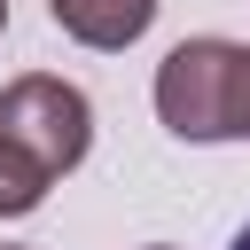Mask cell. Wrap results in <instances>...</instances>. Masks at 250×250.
Segmentation results:
<instances>
[{"label":"cell","mask_w":250,"mask_h":250,"mask_svg":"<svg viewBox=\"0 0 250 250\" xmlns=\"http://www.w3.org/2000/svg\"><path fill=\"white\" fill-rule=\"evenodd\" d=\"M156 117L172 141H250V47L180 39L156 62Z\"/></svg>","instance_id":"cell-1"},{"label":"cell","mask_w":250,"mask_h":250,"mask_svg":"<svg viewBox=\"0 0 250 250\" xmlns=\"http://www.w3.org/2000/svg\"><path fill=\"white\" fill-rule=\"evenodd\" d=\"M86 148H94V102H86L70 78L23 70V78L0 86V156H8V164H23L31 180L55 188L62 172L86 164Z\"/></svg>","instance_id":"cell-2"},{"label":"cell","mask_w":250,"mask_h":250,"mask_svg":"<svg viewBox=\"0 0 250 250\" xmlns=\"http://www.w3.org/2000/svg\"><path fill=\"white\" fill-rule=\"evenodd\" d=\"M156 8H164V0H47L55 31H62V39H78V47H94V55L133 47V39L156 23Z\"/></svg>","instance_id":"cell-3"},{"label":"cell","mask_w":250,"mask_h":250,"mask_svg":"<svg viewBox=\"0 0 250 250\" xmlns=\"http://www.w3.org/2000/svg\"><path fill=\"white\" fill-rule=\"evenodd\" d=\"M39 203H47V180H31L23 164L0 156V219H23V211H39Z\"/></svg>","instance_id":"cell-4"},{"label":"cell","mask_w":250,"mask_h":250,"mask_svg":"<svg viewBox=\"0 0 250 250\" xmlns=\"http://www.w3.org/2000/svg\"><path fill=\"white\" fill-rule=\"evenodd\" d=\"M227 250H250V227H242V234H234V242H227Z\"/></svg>","instance_id":"cell-5"},{"label":"cell","mask_w":250,"mask_h":250,"mask_svg":"<svg viewBox=\"0 0 250 250\" xmlns=\"http://www.w3.org/2000/svg\"><path fill=\"white\" fill-rule=\"evenodd\" d=\"M0 31H8V0H0Z\"/></svg>","instance_id":"cell-6"},{"label":"cell","mask_w":250,"mask_h":250,"mask_svg":"<svg viewBox=\"0 0 250 250\" xmlns=\"http://www.w3.org/2000/svg\"><path fill=\"white\" fill-rule=\"evenodd\" d=\"M141 250H172V242H141Z\"/></svg>","instance_id":"cell-7"},{"label":"cell","mask_w":250,"mask_h":250,"mask_svg":"<svg viewBox=\"0 0 250 250\" xmlns=\"http://www.w3.org/2000/svg\"><path fill=\"white\" fill-rule=\"evenodd\" d=\"M0 250H16V242H0Z\"/></svg>","instance_id":"cell-8"}]
</instances>
